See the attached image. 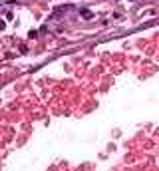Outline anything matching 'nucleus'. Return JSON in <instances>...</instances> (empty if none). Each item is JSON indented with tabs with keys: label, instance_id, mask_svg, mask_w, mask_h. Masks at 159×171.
Masks as SVG:
<instances>
[{
	"label": "nucleus",
	"instance_id": "f257e3e1",
	"mask_svg": "<svg viewBox=\"0 0 159 171\" xmlns=\"http://www.w3.org/2000/svg\"><path fill=\"white\" fill-rule=\"evenodd\" d=\"M80 16H82L84 20H91V18H93V12H91L90 8H82V10H80Z\"/></svg>",
	"mask_w": 159,
	"mask_h": 171
},
{
	"label": "nucleus",
	"instance_id": "f03ea898",
	"mask_svg": "<svg viewBox=\"0 0 159 171\" xmlns=\"http://www.w3.org/2000/svg\"><path fill=\"white\" fill-rule=\"evenodd\" d=\"M36 36H38V32H36V30H30V32H28V38H30V40H34Z\"/></svg>",
	"mask_w": 159,
	"mask_h": 171
},
{
	"label": "nucleus",
	"instance_id": "7ed1b4c3",
	"mask_svg": "<svg viewBox=\"0 0 159 171\" xmlns=\"http://www.w3.org/2000/svg\"><path fill=\"white\" fill-rule=\"evenodd\" d=\"M4 26H6V22H4V20H0V30H4Z\"/></svg>",
	"mask_w": 159,
	"mask_h": 171
},
{
	"label": "nucleus",
	"instance_id": "20e7f679",
	"mask_svg": "<svg viewBox=\"0 0 159 171\" xmlns=\"http://www.w3.org/2000/svg\"><path fill=\"white\" fill-rule=\"evenodd\" d=\"M16 0H4V4H14Z\"/></svg>",
	"mask_w": 159,
	"mask_h": 171
},
{
	"label": "nucleus",
	"instance_id": "39448f33",
	"mask_svg": "<svg viewBox=\"0 0 159 171\" xmlns=\"http://www.w3.org/2000/svg\"><path fill=\"white\" fill-rule=\"evenodd\" d=\"M4 10V2H0V12Z\"/></svg>",
	"mask_w": 159,
	"mask_h": 171
}]
</instances>
